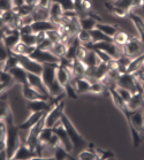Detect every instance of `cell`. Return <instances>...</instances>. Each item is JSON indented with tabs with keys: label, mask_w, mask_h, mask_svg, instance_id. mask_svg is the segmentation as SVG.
<instances>
[{
	"label": "cell",
	"mask_w": 144,
	"mask_h": 160,
	"mask_svg": "<svg viewBox=\"0 0 144 160\" xmlns=\"http://www.w3.org/2000/svg\"><path fill=\"white\" fill-rule=\"evenodd\" d=\"M46 37L51 42H53L54 44L55 43H59V42H61V33L58 29H54V30H49L46 31Z\"/></svg>",
	"instance_id": "cell-40"
},
{
	"label": "cell",
	"mask_w": 144,
	"mask_h": 160,
	"mask_svg": "<svg viewBox=\"0 0 144 160\" xmlns=\"http://www.w3.org/2000/svg\"><path fill=\"white\" fill-rule=\"evenodd\" d=\"M21 40V33L18 29H13L9 27L6 26V30H5V36L3 39V43L8 50H12L15 45Z\"/></svg>",
	"instance_id": "cell-12"
},
{
	"label": "cell",
	"mask_w": 144,
	"mask_h": 160,
	"mask_svg": "<svg viewBox=\"0 0 144 160\" xmlns=\"http://www.w3.org/2000/svg\"><path fill=\"white\" fill-rule=\"evenodd\" d=\"M53 45H54L53 42H51V40L46 37V38H45V39H44L43 42L37 46V48H40V50H45V51H51L52 48H53Z\"/></svg>",
	"instance_id": "cell-47"
},
{
	"label": "cell",
	"mask_w": 144,
	"mask_h": 160,
	"mask_svg": "<svg viewBox=\"0 0 144 160\" xmlns=\"http://www.w3.org/2000/svg\"><path fill=\"white\" fill-rule=\"evenodd\" d=\"M94 151L96 152L97 154L98 159L100 160H105V159H114V153L110 151V150H103V149H99V148H92Z\"/></svg>",
	"instance_id": "cell-36"
},
{
	"label": "cell",
	"mask_w": 144,
	"mask_h": 160,
	"mask_svg": "<svg viewBox=\"0 0 144 160\" xmlns=\"http://www.w3.org/2000/svg\"><path fill=\"white\" fill-rule=\"evenodd\" d=\"M37 46H27L24 43H22L21 40L18 42L14 48H12L11 52H13L14 54H24V55H30L31 52L36 48Z\"/></svg>",
	"instance_id": "cell-27"
},
{
	"label": "cell",
	"mask_w": 144,
	"mask_h": 160,
	"mask_svg": "<svg viewBox=\"0 0 144 160\" xmlns=\"http://www.w3.org/2000/svg\"><path fill=\"white\" fill-rule=\"evenodd\" d=\"M28 83L29 85H31L33 88H35L38 92H40L42 95L46 96L49 98L52 99V97L50 96L49 91H47L46 87L43 82V78L40 75H37V74H33V73H28Z\"/></svg>",
	"instance_id": "cell-14"
},
{
	"label": "cell",
	"mask_w": 144,
	"mask_h": 160,
	"mask_svg": "<svg viewBox=\"0 0 144 160\" xmlns=\"http://www.w3.org/2000/svg\"><path fill=\"white\" fill-rule=\"evenodd\" d=\"M53 159H55V160L73 159V157H70V153L67 152V151H66L61 145H57L55 148H54Z\"/></svg>",
	"instance_id": "cell-31"
},
{
	"label": "cell",
	"mask_w": 144,
	"mask_h": 160,
	"mask_svg": "<svg viewBox=\"0 0 144 160\" xmlns=\"http://www.w3.org/2000/svg\"><path fill=\"white\" fill-rule=\"evenodd\" d=\"M89 32H90L92 43H99V42H113V38L106 36L104 32H101L100 30L97 29V28L90 30Z\"/></svg>",
	"instance_id": "cell-29"
},
{
	"label": "cell",
	"mask_w": 144,
	"mask_h": 160,
	"mask_svg": "<svg viewBox=\"0 0 144 160\" xmlns=\"http://www.w3.org/2000/svg\"><path fill=\"white\" fill-rule=\"evenodd\" d=\"M60 121H61L62 126L65 127L66 131H67V134H68V136H69V138H70V141H72L74 150L84 149V148L88 145V143H86L85 139L83 138L82 135L77 131L75 126L72 123V121L69 120V118L66 115L65 112L62 113L61 118H60Z\"/></svg>",
	"instance_id": "cell-2"
},
{
	"label": "cell",
	"mask_w": 144,
	"mask_h": 160,
	"mask_svg": "<svg viewBox=\"0 0 144 160\" xmlns=\"http://www.w3.org/2000/svg\"><path fill=\"white\" fill-rule=\"evenodd\" d=\"M7 126V145H6V152H7V159H12L13 154L18 150L21 139H20V128L14 123V117L12 109H8L6 117L4 118Z\"/></svg>",
	"instance_id": "cell-1"
},
{
	"label": "cell",
	"mask_w": 144,
	"mask_h": 160,
	"mask_svg": "<svg viewBox=\"0 0 144 160\" xmlns=\"http://www.w3.org/2000/svg\"><path fill=\"white\" fill-rule=\"evenodd\" d=\"M46 112L47 111H43V112H30V115H29L28 119L22 124L18 126L20 130H29L30 128L33 127V126H35L46 114Z\"/></svg>",
	"instance_id": "cell-17"
},
{
	"label": "cell",
	"mask_w": 144,
	"mask_h": 160,
	"mask_svg": "<svg viewBox=\"0 0 144 160\" xmlns=\"http://www.w3.org/2000/svg\"><path fill=\"white\" fill-rule=\"evenodd\" d=\"M64 88H65L66 96H68L69 98H72V99H76V98H77V92H76V90H75V87H74V85H73L70 82H69L68 84H66Z\"/></svg>",
	"instance_id": "cell-44"
},
{
	"label": "cell",
	"mask_w": 144,
	"mask_h": 160,
	"mask_svg": "<svg viewBox=\"0 0 144 160\" xmlns=\"http://www.w3.org/2000/svg\"><path fill=\"white\" fill-rule=\"evenodd\" d=\"M38 1H39V0H38Z\"/></svg>",
	"instance_id": "cell-57"
},
{
	"label": "cell",
	"mask_w": 144,
	"mask_h": 160,
	"mask_svg": "<svg viewBox=\"0 0 144 160\" xmlns=\"http://www.w3.org/2000/svg\"><path fill=\"white\" fill-rule=\"evenodd\" d=\"M65 102L61 99L50 111H47V113L45 114V127L52 128L58 121L60 120L62 113H64V109H65Z\"/></svg>",
	"instance_id": "cell-7"
},
{
	"label": "cell",
	"mask_w": 144,
	"mask_h": 160,
	"mask_svg": "<svg viewBox=\"0 0 144 160\" xmlns=\"http://www.w3.org/2000/svg\"><path fill=\"white\" fill-rule=\"evenodd\" d=\"M143 97H144V96H143Z\"/></svg>",
	"instance_id": "cell-58"
},
{
	"label": "cell",
	"mask_w": 144,
	"mask_h": 160,
	"mask_svg": "<svg viewBox=\"0 0 144 160\" xmlns=\"http://www.w3.org/2000/svg\"><path fill=\"white\" fill-rule=\"evenodd\" d=\"M128 18L131 20L134 23V26L136 28L137 32L140 35V39L144 43V21L143 18H141L140 15H137L135 12H129L128 13Z\"/></svg>",
	"instance_id": "cell-19"
},
{
	"label": "cell",
	"mask_w": 144,
	"mask_h": 160,
	"mask_svg": "<svg viewBox=\"0 0 144 160\" xmlns=\"http://www.w3.org/2000/svg\"><path fill=\"white\" fill-rule=\"evenodd\" d=\"M83 63L86 66V68H94V67L98 66L99 63H101V61L100 59L98 58L97 53L94 50H89L85 59L83 60Z\"/></svg>",
	"instance_id": "cell-25"
},
{
	"label": "cell",
	"mask_w": 144,
	"mask_h": 160,
	"mask_svg": "<svg viewBox=\"0 0 144 160\" xmlns=\"http://www.w3.org/2000/svg\"><path fill=\"white\" fill-rule=\"evenodd\" d=\"M79 23H80L81 29L90 31V30L96 28L97 21L94 20L92 18H90V16H88V15H84V16H79Z\"/></svg>",
	"instance_id": "cell-26"
},
{
	"label": "cell",
	"mask_w": 144,
	"mask_h": 160,
	"mask_svg": "<svg viewBox=\"0 0 144 160\" xmlns=\"http://www.w3.org/2000/svg\"><path fill=\"white\" fill-rule=\"evenodd\" d=\"M5 30H6V27L0 28V43H3V39H4V36H5Z\"/></svg>",
	"instance_id": "cell-52"
},
{
	"label": "cell",
	"mask_w": 144,
	"mask_h": 160,
	"mask_svg": "<svg viewBox=\"0 0 144 160\" xmlns=\"http://www.w3.org/2000/svg\"><path fill=\"white\" fill-rule=\"evenodd\" d=\"M8 73L13 76L15 82L20 83L21 85L28 84V72L22 66L20 65L15 66V67H13V68H11V69L8 70Z\"/></svg>",
	"instance_id": "cell-15"
},
{
	"label": "cell",
	"mask_w": 144,
	"mask_h": 160,
	"mask_svg": "<svg viewBox=\"0 0 144 160\" xmlns=\"http://www.w3.org/2000/svg\"><path fill=\"white\" fill-rule=\"evenodd\" d=\"M16 55H18V65L22 66L28 73L42 75V72H43V65H42L40 62L33 60V59L30 58L29 55H24V54H16Z\"/></svg>",
	"instance_id": "cell-8"
},
{
	"label": "cell",
	"mask_w": 144,
	"mask_h": 160,
	"mask_svg": "<svg viewBox=\"0 0 144 160\" xmlns=\"http://www.w3.org/2000/svg\"><path fill=\"white\" fill-rule=\"evenodd\" d=\"M55 76H57V81L61 84L62 87H65L66 84H68L70 82V73H69V70L66 67L60 65V63L57 67Z\"/></svg>",
	"instance_id": "cell-21"
},
{
	"label": "cell",
	"mask_w": 144,
	"mask_h": 160,
	"mask_svg": "<svg viewBox=\"0 0 144 160\" xmlns=\"http://www.w3.org/2000/svg\"><path fill=\"white\" fill-rule=\"evenodd\" d=\"M25 4L28 5H31V6H36L38 4V0H24Z\"/></svg>",
	"instance_id": "cell-53"
},
{
	"label": "cell",
	"mask_w": 144,
	"mask_h": 160,
	"mask_svg": "<svg viewBox=\"0 0 144 160\" xmlns=\"http://www.w3.org/2000/svg\"><path fill=\"white\" fill-rule=\"evenodd\" d=\"M51 1H55L61 6L64 12L66 11H74L75 9V0H51Z\"/></svg>",
	"instance_id": "cell-38"
},
{
	"label": "cell",
	"mask_w": 144,
	"mask_h": 160,
	"mask_svg": "<svg viewBox=\"0 0 144 160\" xmlns=\"http://www.w3.org/2000/svg\"><path fill=\"white\" fill-rule=\"evenodd\" d=\"M52 131L59 137L60 144H61V146L67 151V152L70 153L74 151L73 143H72V141H70V138H69V136H68V134H67V131H66L65 127L62 126L61 121L59 120L57 123L54 124L53 127H52Z\"/></svg>",
	"instance_id": "cell-9"
},
{
	"label": "cell",
	"mask_w": 144,
	"mask_h": 160,
	"mask_svg": "<svg viewBox=\"0 0 144 160\" xmlns=\"http://www.w3.org/2000/svg\"><path fill=\"white\" fill-rule=\"evenodd\" d=\"M115 91L118 92V95L122 98V100L126 102V104L129 102V99L131 98V96H133V93H131L129 90L123 89V88H120V87H115Z\"/></svg>",
	"instance_id": "cell-41"
},
{
	"label": "cell",
	"mask_w": 144,
	"mask_h": 160,
	"mask_svg": "<svg viewBox=\"0 0 144 160\" xmlns=\"http://www.w3.org/2000/svg\"><path fill=\"white\" fill-rule=\"evenodd\" d=\"M0 160H7V152H6V150L0 151Z\"/></svg>",
	"instance_id": "cell-51"
},
{
	"label": "cell",
	"mask_w": 144,
	"mask_h": 160,
	"mask_svg": "<svg viewBox=\"0 0 144 160\" xmlns=\"http://www.w3.org/2000/svg\"><path fill=\"white\" fill-rule=\"evenodd\" d=\"M4 27H6V26H5L4 20H3V18H1V15H0V28H4Z\"/></svg>",
	"instance_id": "cell-54"
},
{
	"label": "cell",
	"mask_w": 144,
	"mask_h": 160,
	"mask_svg": "<svg viewBox=\"0 0 144 160\" xmlns=\"http://www.w3.org/2000/svg\"><path fill=\"white\" fill-rule=\"evenodd\" d=\"M96 28L100 30L101 32H104L106 36L111 37V38H113V36L119 30V27L116 24H107V23H103V22H97Z\"/></svg>",
	"instance_id": "cell-24"
},
{
	"label": "cell",
	"mask_w": 144,
	"mask_h": 160,
	"mask_svg": "<svg viewBox=\"0 0 144 160\" xmlns=\"http://www.w3.org/2000/svg\"><path fill=\"white\" fill-rule=\"evenodd\" d=\"M31 29H33V33L40 32V31L46 32V31H49V30L58 29V26L55 24V23H53L51 20H43V21L33 22V24H31Z\"/></svg>",
	"instance_id": "cell-18"
},
{
	"label": "cell",
	"mask_w": 144,
	"mask_h": 160,
	"mask_svg": "<svg viewBox=\"0 0 144 160\" xmlns=\"http://www.w3.org/2000/svg\"><path fill=\"white\" fill-rule=\"evenodd\" d=\"M122 52L123 54L133 60L144 53V43L140 38L131 36L130 39L128 40V43L125 46H122Z\"/></svg>",
	"instance_id": "cell-5"
},
{
	"label": "cell",
	"mask_w": 144,
	"mask_h": 160,
	"mask_svg": "<svg viewBox=\"0 0 144 160\" xmlns=\"http://www.w3.org/2000/svg\"><path fill=\"white\" fill-rule=\"evenodd\" d=\"M106 91H108V89L101 83L100 81H94V82H91L90 89H89V93H92V95H100V93L106 92Z\"/></svg>",
	"instance_id": "cell-32"
},
{
	"label": "cell",
	"mask_w": 144,
	"mask_h": 160,
	"mask_svg": "<svg viewBox=\"0 0 144 160\" xmlns=\"http://www.w3.org/2000/svg\"><path fill=\"white\" fill-rule=\"evenodd\" d=\"M9 54H11V50H8L4 45V43H0V70L5 69V63Z\"/></svg>",
	"instance_id": "cell-35"
},
{
	"label": "cell",
	"mask_w": 144,
	"mask_h": 160,
	"mask_svg": "<svg viewBox=\"0 0 144 160\" xmlns=\"http://www.w3.org/2000/svg\"><path fill=\"white\" fill-rule=\"evenodd\" d=\"M88 50H95V48H98V50H101L104 51L105 53H107L112 59L114 60H118V59L123 54L122 48H120L118 45H115L113 42H99V43H90L88 45H84Z\"/></svg>",
	"instance_id": "cell-3"
},
{
	"label": "cell",
	"mask_w": 144,
	"mask_h": 160,
	"mask_svg": "<svg viewBox=\"0 0 144 160\" xmlns=\"http://www.w3.org/2000/svg\"><path fill=\"white\" fill-rule=\"evenodd\" d=\"M7 145V126L5 119L0 120V151L6 150Z\"/></svg>",
	"instance_id": "cell-30"
},
{
	"label": "cell",
	"mask_w": 144,
	"mask_h": 160,
	"mask_svg": "<svg viewBox=\"0 0 144 160\" xmlns=\"http://www.w3.org/2000/svg\"><path fill=\"white\" fill-rule=\"evenodd\" d=\"M12 4H13V7H21L22 5L25 4L24 0H12Z\"/></svg>",
	"instance_id": "cell-50"
},
{
	"label": "cell",
	"mask_w": 144,
	"mask_h": 160,
	"mask_svg": "<svg viewBox=\"0 0 144 160\" xmlns=\"http://www.w3.org/2000/svg\"><path fill=\"white\" fill-rule=\"evenodd\" d=\"M21 42L22 43H24L27 46H37L36 45V33L21 35Z\"/></svg>",
	"instance_id": "cell-39"
},
{
	"label": "cell",
	"mask_w": 144,
	"mask_h": 160,
	"mask_svg": "<svg viewBox=\"0 0 144 160\" xmlns=\"http://www.w3.org/2000/svg\"><path fill=\"white\" fill-rule=\"evenodd\" d=\"M104 6H105V8L107 9V12L110 13V14L114 15V16H116V18H126V16H128V13H129V12L126 11V9H123V8L118 7V6L113 5L111 1H106V2L104 4Z\"/></svg>",
	"instance_id": "cell-23"
},
{
	"label": "cell",
	"mask_w": 144,
	"mask_h": 160,
	"mask_svg": "<svg viewBox=\"0 0 144 160\" xmlns=\"http://www.w3.org/2000/svg\"><path fill=\"white\" fill-rule=\"evenodd\" d=\"M76 37H77L79 42L82 44V45H88V44L92 43V39H91L90 32H89L88 30L80 29L79 32L76 33Z\"/></svg>",
	"instance_id": "cell-34"
},
{
	"label": "cell",
	"mask_w": 144,
	"mask_h": 160,
	"mask_svg": "<svg viewBox=\"0 0 144 160\" xmlns=\"http://www.w3.org/2000/svg\"><path fill=\"white\" fill-rule=\"evenodd\" d=\"M31 15H33L35 21L49 20L50 18V11H49V7H43V6L36 5L35 8H33V13H31Z\"/></svg>",
	"instance_id": "cell-22"
},
{
	"label": "cell",
	"mask_w": 144,
	"mask_h": 160,
	"mask_svg": "<svg viewBox=\"0 0 144 160\" xmlns=\"http://www.w3.org/2000/svg\"><path fill=\"white\" fill-rule=\"evenodd\" d=\"M44 127H45V115H44L35 126H33V127L28 130L29 132H28L27 138H25V144H27V146H28L30 150L36 151L37 144H38V137H39L40 131H42V129H43Z\"/></svg>",
	"instance_id": "cell-6"
},
{
	"label": "cell",
	"mask_w": 144,
	"mask_h": 160,
	"mask_svg": "<svg viewBox=\"0 0 144 160\" xmlns=\"http://www.w3.org/2000/svg\"><path fill=\"white\" fill-rule=\"evenodd\" d=\"M88 51H89V50H88L84 45L80 44L79 46H77V48H76V59L83 62V60L85 59L86 54H88Z\"/></svg>",
	"instance_id": "cell-43"
},
{
	"label": "cell",
	"mask_w": 144,
	"mask_h": 160,
	"mask_svg": "<svg viewBox=\"0 0 144 160\" xmlns=\"http://www.w3.org/2000/svg\"><path fill=\"white\" fill-rule=\"evenodd\" d=\"M46 38V33L43 32V31H40V32H37L36 33V45L38 46L44 39Z\"/></svg>",
	"instance_id": "cell-48"
},
{
	"label": "cell",
	"mask_w": 144,
	"mask_h": 160,
	"mask_svg": "<svg viewBox=\"0 0 144 160\" xmlns=\"http://www.w3.org/2000/svg\"><path fill=\"white\" fill-rule=\"evenodd\" d=\"M33 8H35V6H31V5H28V4L22 5L21 7H18V16H24V15L31 14L33 11Z\"/></svg>",
	"instance_id": "cell-45"
},
{
	"label": "cell",
	"mask_w": 144,
	"mask_h": 160,
	"mask_svg": "<svg viewBox=\"0 0 144 160\" xmlns=\"http://www.w3.org/2000/svg\"><path fill=\"white\" fill-rule=\"evenodd\" d=\"M127 107L129 111H135L137 108H144V97L143 92L133 93L129 102H127Z\"/></svg>",
	"instance_id": "cell-20"
},
{
	"label": "cell",
	"mask_w": 144,
	"mask_h": 160,
	"mask_svg": "<svg viewBox=\"0 0 144 160\" xmlns=\"http://www.w3.org/2000/svg\"><path fill=\"white\" fill-rule=\"evenodd\" d=\"M29 57L33 58V60H36V61L40 62L42 65H44V63H60V61H61V58L53 54L51 51L40 50L38 48H35Z\"/></svg>",
	"instance_id": "cell-10"
},
{
	"label": "cell",
	"mask_w": 144,
	"mask_h": 160,
	"mask_svg": "<svg viewBox=\"0 0 144 160\" xmlns=\"http://www.w3.org/2000/svg\"><path fill=\"white\" fill-rule=\"evenodd\" d=\"M52 135H53V131H52V128H49V127H44L42 129L39 134V137H38V142L40 143H49L50 142L51 137H52Z\"/></svg>",
	"instance_id": "cell-37"
},
{
	"label": "cell",
	"mask_w": 144,
	"mask_h": 160,
	"mask_svg": "<svg viewBox=\"0 0 144 160\" xmlns=\"http://www.w3.org/2000/svg\"><path fill=\"white\" fill-rule=\"evenodd\" d=\"M116 87L123 88L129 90L131 93H136V92H142L140 82L135 76V74L131 73H123L120 74L118 80H116Z\"/></svg>",
	"instance_id": "cell-4"
},
{
	"label": "cell",
	"mask_w": 144,
	"mask_h": 160,
	"mask_svg": "<svg viewBox=\"0 0 144 160\" xmlns=\"http://www.w3.org/2000/svg\"><path fill=\"white\" fill-rule=\"evenodd\" d=\"M22 95L27 100H36V99H45V100H51V98L46 97V96L42 95L40 92L33 88L31 85L25 84V85H22Z\"/></svg>",
	"instance_id": "cell-16"
},
{
	"label": "cell",
	"mask_w": 144,
	"mask_h": 160,
	"mask_svg": "<svg viewBox=\"0 0 144 160\" xmlns=\"http://www.w3.org/2000/svg\"><path fill=\"white\" fill-rule=\"evenodd\" d=\"M59 66V63H44L43 65V72H42V78L43 82L45 84L46 89H49L51 84H53L54 81H57V67Z\"/></svg>",
	"instance_id": "cell-11"
},
{
	"label": "cell",
	"mask_w": 144,
	"mask_h": 160,
	"mask_svg": "<svg viewBox=\"0 0 144 160\" xmlns=\"http://www.w3.org/2000/svg\"><path fill=\"white\" fill-rule=\"evenodd\" d=\"M143 132H144V109H143ZM143 132H142V134H143Z\"/></svg>",
	"instance_id": "cell-56"
},
{
	"label": "cell",
	"mask_w": 144,
	"mask_h": 160,
	"mask_svg": "<svg viewBox=\"0 0 144 160\" xmlns=\"http://www.w3.org/2000/svg\"><path fill=\"white\" fill-rule=\"evenodd\" d=\"M96 53H97L98 58L100 59L101 62H105V63H108V62L111 61V60H113V59L110 57V55L107 54V53H105L104 51H101V50H98V48H95L94 50Z\"/></svg>",
	"instance_id": "cell-46"
},
{
	"label": "cell",
	"mask_w": 144,
	"mask_h": 160,
	"mask_svg": "<svg viewBox=\"0 0 144 160\" xmlns=\"http://www.w3.org/2000/svg\"><path fill=\"white\" fill-rule=\"evenodd\" d=\"M134 0H112L111 2L118 7H121L126 11L130 12V8H131V4H133Z\"/></svg>",
	"instance_id": "cell-42"
},
{
	"label": "cell",
	"mask_w": 144,
	"mask_h": 160,
	"mask_svg": "<svg viewBox=\"0 0 144 160\" xmlns=\"http://www.w3.org/2000/svg\"><path fill=\"white\" fill-rule=\"evenodd\" d=\"M12 159H31V160H35V159H40L39 157L37 156V152L36 151H33V150H30L27 146L25 144V141L24 142H21L20 143V145H18V150L15 151V153L13 154L12 157ZM11 159V160H12Z\"/></svg>",
	"instance_id": "cell-13"
},
{
	"label": "cell",
	"mask_w": 144,
	"mask_h": 160,
	"mask_svg": "<svg viewBox=\"0 0 144 160\" xmlns=\"http://www.w3.org/2000/svg\"><path fill=\"white\" fill-rule=\"evenodd\" d=\"M138 82H140L141 89H142V92H143V96H144V82H141V81H138Z\"/></svg>",
	"instance_id": "cell-55"
},
{
	"label": "cell",
	"mask_w": 144,
	"mask_h": 160,
	"mask_svg": "<svg viewBox=\"0 0 144 160\" xmlns=\"http://www.w3.org/2000/svg\"><path fill=\"white\" fill-rule=\"evenodd\" d=\"M130 37L131 36H129L126 31L119 29L118 30V32L113 36V43H114L115 45L120 46V48H122V46H125V45L128 43V40L130 39Z\"/></svg>",
	"instance_id": "cell-28"
},
{
	"label": "cell",
	"mask_w": 144,
	"mask_h": 160,
	"mask_svg": "<svg viewBox=\"0 0 144 160\" xmlns=\"http://www.w3.org/2000/svg\"><path fill=\"white\" fill-rule=\"evenodd\" d=\"M77 158H79L80 160H97L98 159L96 152L94 151V149L91 150V148H89V149H86V150H82L81 152H79Z\"/></svg>",
	"instance_id": "cell-33"
},
{
	"label": "cell",
	"mask_w": 144,
	"mask_h": 160,
	"mask_svg": "<svg viewBox=\"0 0 144 160\" xmlns=\"http://www.w3.org/2000/svg\"><path fill=\"white\" fill-rule=\"evenodd\" d=\"M20 33L21 35H29V33H33V29H31V26H23L20 28Z\"/></svg>",
	"instance_id": "cell-49"
}]
</instances>
